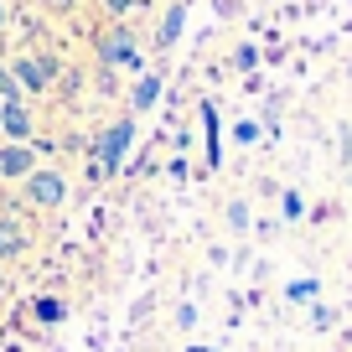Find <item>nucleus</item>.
<instances>
[{"label":"nucleus","instance_id":"f257e3e1","mask_svg":"<svg viewBox=\"0 0 352 352\" xmlns=\"http://www.w3.org/2000/svg\"><path fill=\"white\" fill-rule=\"evenodd\" d=\"M130 140H135V114H124V120H114L109 130H99V140H94V182H104V176L120 171L124 155H130Z\"/></svg>","mask_w":352,"mask_h":352},{"label":"nucleus","instance_id":"f03ea898","mask_svg":"<svg viewBox=\"0 0 352 352\" xmlns=\"http://www.w3.org/2000/svg\"><path fill=\"white\" fill-rule=\"evenodd\" d=\"M21 187H26V202L42 208V212H52V208H63V202H67V176L52 171V166H36Z\"/></svg>","mask_w":352,"mask_h":352},{"label":"nucleus","instance_id":"7ed1b4c3","mask_svg":"<svg viewBox=\"0 0 352 352\" xmlns=\"http://www.w3.org/2000/svg\"><path fill=\"white\" fill-rule=\"evenodd\" d=\"M16 73V83L26 88V94H47V88H52V78H57V63L47 52H21V57H11V63H6Z\"/></svg>","mask_w":352,"mask_h":352},{"label":"nucleus","instance_id":"20e7f679","mask_svg":"<svg viewBox=\"0 0 352 352\" xmlns=\"http://www.w3.org/2000/svg\"><path fill=\"white\" fill-rule=\"evenodd\" d=\"M99 63H104V67H140V63H145V57L135 52L130 26H114V32L99 36Z\"/></svg>","mask_w":352,"mask_h":352},{"label":"nucleus","instance_id":"39448f33","mask_svg":"<svg viewBox=\"0 0 352 352\" xmlns=\"http://www.w3.org/2000/svg\"><path fill=\"white\" fill-rule=\"evenodd\" d=\"M36 171V140H6L0 145V182H26Z\"/></svg>","mask_w":352,"mask_h":352},{"label":"nucleus","instance_id":"423d86ee","mask_svg":"<svg viewBox=\"0 0 352 352\" xmlns=\"http://www.w3.org/2000/svg\"><path fill=\"white\" fill-rule=\"evenodd\" d=\"M0 135L6 140H36V114L26 99H0Z\"/></svg>","mask_w":352,"mask_h":352},{"label":"nucleus","instance_id":"0eeeda50","mask_svg":"<svg viewBox=\"0 0 352 352\" xmlns=\"http://www.w3.org/2000/svg\"><path fill=\"white\" fill-rule=\"evenodd\" d=\"M182 26H187V0H176L171 11L161 16V32H155V52H166V47H176V36H182Z\"/></svg>","mask_w":352,"mask_h":352},{"label":"nucleus","instance_id":"6e6552de","mask_svg":"<svg viewBox=\"0 0 352 352\" xmlns=\"http://www.w3.org/2000/svg\"><path fill=\"white\" fill-rule=\"evenodd\" d=\"M26 228L16 218H6V212H0V259H16V254H26Z\"/></svg>","mask_w":352,"mask_h":352},{"label":"nucleus","instance_id":"1a4fd4ad","mask_svg":"<svg viewBox=\"0 0 352 352\" xmlns=\"http://www.w3.org/2000/svg\"><path fill=\"white\" fill-rule=\"evenodd\" d=\"M161 88H166V83H161V73H145L140 83H135V94H130V109H135V114H145L155 99H161Z\"/></svg>","mask_w":352,"mask_h":352},{"label":"nucleus","instance_id":"9d476101","mask_svg":"<svg viewBox=\"0 0 352 352\" xmlns=\"http://www.w3.org/2000/svg\"><path fill=\"white\" fill-rule=\"evenodd\" d=\"M36 321H47V327H57V321H63L67 316V306H63V300H57V296H36Z\"/></svg>","mask_w":352,"mask_h":352},{"label":"nucleus","instance_id":"9b49d317","mask_svg":"<svg viewBox=\"0 0 352 352\" xmlns=\"http://www.w3.org/2000/svg\"><path fill=\"white\" fill-rule=\"evenodd\" d=\"M202 124H208V166H218V109L212 104H202Z\"/></svg>","mask_w":352,"mask_h":352},{"label":"nucleus","instance_id":"f8f14e48","mask_svg":"<svg viewBox=\"0 0 352 352\" xmlns=\"http://www.w3.org/2000/svg\"><path fill=\"white\" fill-rule=\"evenodd\" d=\"M0 99H26V88L16 83V73H11L6 63H0Z\"/></svg>","mask_w":352,"mask_h":352},{"label":"nucleus","instance_id":"ddd939ff","mask_svg":"<svg viewBox=\"0 0 352 352\" xmlns=\"http://www.w3.org/2000/svg\"><path fill=\"white\" fill-rule=\"evenodd\" d=\"M280 208H285V218H290V223H300V212H306V202H300L296 192H285V197H280Z\"/></svg>","mask_w":352,"mask_h":352},{"label":"nucleus","instance_id":"4468645a","mask_svg":"<svg viewBox=\"0 0 352 352\" xmlns=\"http://www.w3.org/2000/svg\"><path fill=\"white\" fill-rule=\"evenodd\" d=\"M99 6H104V11H109V16H124V11H135L140 0H99Z\"/></svg>","mask_w":352,"mask_h":352},{"label":"nucleus","instance_id":"2eb2a0df","mask_svg":"<svg viewBox=\"0 0 352 352\" xmlns=\"http://www.w3.org/2000/svg\"><path fill=\"white\" fill-rule=\"evenodd\" d=\"M233 63H239V67H243V73H249V67H254V63H259V52H254V47H239V57H233Z\"/></svg>","mask_w":352,"mask_h":352},{"label":"nucleus","instance_id":"dca6fc26","mask_svg":"<svg viewBox=\"0 0 352 352\" xmlns=\"http://www.w3.org/2000/svg\"><path fill=\"white\" fill-rule=\"evenodd\" d=\"M306 296H316V285H311V280H300V285H290V300H306Z\"/></svg>","mask_w":352,"mask_h":352},{"label":"nucleus","instance_id":"f3484780","mask_svg":"<svg viewBox=\"0 0 352 352\" xmlns=\"http://www.w3.org/2000/svg\"><path fill=\"white\" fill-rule=\"evenodd\" d=\"M233 135H239V145H254V140H259V130H254V124H239Z\"/></svg>","mask_w":352,"mask_h":352},{"label":"nucleus","instance_id":"a211bd4d","mask_svg":"<svg viewBox=\"0 0 352 352\" xmlns=\"http://www.w3.org/2000/svg\"><path fill=\"white\" fill-rule=\"evenodd\" d=\"M0 32H6V0H0Z\"/></svg>","mask_w":352,"mask_h":352}]
</instances>
